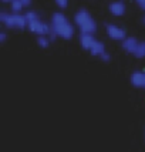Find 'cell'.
<instances>
[{"label": "cell", "instance_id": "cell-1", "mask_svg": "<svg viewBox=\"0 0 145 152\" xmlns=\"http://www.w3.org/2000/svg\"><path fill=\"white\" fill-rule=\"evenodd\" d=\"M50 24H51V31H54L60 39L70 40L74 36V26L66 17V14L60 13V12L54 13Z\"/></svg>", "mask_w": 145, "mask_h": 152}, {"label": "cell", "instance_id": "cell-2", "mask_svg": "<svg viewBox=\"0 0 145 152\" xmlns=\"http://www.w3.org/2000/svg\"><path fill=\"white\" fill-rule=\"evenodd\" d=\"M74 23L80 28L81 34H94L97 31V23L90 12L86 9H80L74 16Z\"/></svg>", "mask_w": 145, "mask_h": 152}, {"label": "cell", "instance_id": "cell-3", "mask_svg": "<svg viewBox=\"0 0 145 152\" xmlns=\"http://www.w3.org/2000/svg\"><path fill=\"white\" fill-rule=\"evenodd\" d=\"M0 21L7 27V28H24L27 27L26 16L21 13H7L1 12L0 13Z\"/></svg>", "mask_w": 145, "mask_h": 152}, {"label": "cell", "instance_id": "cell-4", "mask_svg": "<svg viewBox=\"0 0 145 152\" xmlns=\"http://www.w3.org/2000/svg\"><path fill=\"white\" fill-rule=\"evenodd\" d=\"M27 28L31 31V33L37 34V36H48L51 33V24H47L43 20H36L27 24Z\"/></svg>", "mask_w": 145, "mask_h": 152}, {"label": "cell", "instance_id": "cell-5", "mask_svg": "<svg viewBox=\"0 0 145 152\" xmlns=\"http://www.w3.org/2000/svg\"><path fill=\"white\" fill-rule=\"evenodd\" d=\"M105 31H107V36L110 37L111 40H117V41H124L127 39V33L125 30L122 27L117 26V24H107L105 26Z\"/></svg>", "mask_w": 145, "mask_h": 152}, {"label": "cell", "instance_id": "cell-6", "mask_svg": "<svg viewBox=\"0 0 145 152\" xmlns=\"http://www.w3.org/2000/svg\"><path fill=\"white\" fill-rule=\"evenodd\" d=\"M108 10H110V13L112 16H115V17H119V16H124L125 14V4H124V1H121V0H117V1H112L110 3V6H108Z\"/></svg>", "mask_w": 145, "mask_h": 152}, {"label": "cell", "instance_id": "cell-7", "mask_svg": "<svg viewBox=\"0 0 145 152\" xmlns=\"http://www.w3.org/2000/svg\"><path fill=\"white\" fill-rule=\"evenodd\" d=\"M131 84L137 88L145 90V71H135L131 74Z\"/></svg>", "mask_w": 145, "mask_h": 152}, {"label": "cell", "instance_id": "cell-8", "mask_svg": "<svg viewBox=\"0 0 145 152\" xmlns=\"http://www.w3.org/2000/svg\"><path fill=\"white\" fill-rule=\"evenodd\" d=\"M139 41L135 37H127L124 41H122V48L125 50L127 53H131L134 54L135 53V50H137V47H138Z\"/></svg>", "mask_w": 145, "mask_h": 152}, {"label": "cell", "instance_id": "cell-9", "mask_svg": "<svg viewBox=\"0 0 145 152\" xmlns=\"http://www.w3.org/2000/svg\"><path fill=\"white\" fill-rule=\"evenodd\" d=\"M95 41H97V40L94 39V34H81V36H80V44H81V47H83L84 50H88V51H90Z\"/></svg>", "mask_w": 145, "mask_h": 152}, {"label": "cell", "instance_id": "cell-10", "mask_svg": "<svg viewBox=\"0 0 145 152\" xmlns=\"http://www.w3.org/2000/svg\"><path fill=\"white\" fill-rule=\"evenodd\" d=\"M90 53H91V56H97V57H101L103 54L105 53V47H104V44L101 43V41H95L94 43V46L91 47V50H90Z\"/></svg>", "mask_w": 145, "mask_h": 152}, {"label": "cell", "instance_id": "cell-11", "mask_svg": "<svg viewBox=\"0 0 145 152\" xmlns=\"http://www.w3.org/2000/svg\"><path fill=\"white\" fill-rule=\"evenodd\" d=\"M24 4L21 3V0H13L10 3V9H12V13H21Z\"/></svg>", "mask_w": 145, "mask_h": 152}, {"label": "cell", "instance_id": "cell-12", "mask_svg": "<svg viewBox=\"0 0 145 152\" xmlns=\"http://www.w3.org/2000/svg\"><path fill=\"white\" fill-rule=\"evenodd\" d=\"M134 56H135L137 58H144L145 57V41H139V44H138V47H137Z\"/></svg>", "mask_w": 145, "mask_h": 152}, {"label": "cell", "instance_id": "cell-13", "mask_svg": "<svg viewBox=\"0 0 145 152\" xmlns=\"http://www.w3.org/2000/svg\"><path fill=\"white\" fill-rule=\"evenodd\" d=\"M50 37L48 36H39V39H37V44L40 47H43V48H47V47L50 46Z\"/></svg>", "mask_w": 145, "mask_h": 152}, {"label": "cell", "instance_id": "cell-14", "mask_svg": "<svg viewBox=\"0 0 145 152\" xmlns=\"http://www.w3.org/2000/svg\"><path fill=\"white\" fill-rule=\"evenodd\" d=\"M26 20H27V24L29 23H31V21H36V20H39L40 19V16H39V13L37 12H33V10H30V12H27L26 14Z\"/></svg>", "mask_w": 145, "mask_h": 152}, {"label": "cell", "instance_id": "cell-15", "mask_svg": "<svg viewBox=\"0 0 145 152\" xmlns=\"http://www.w3.org/2000/svg\"><path fill=\"white\" fill-rule=\"evenodd\" d=\"M56 1V4L60 7V9H66L68 6V0H54Z\"/></svg>", "mask_w": 145, "mask_h": 152}, {"label": "cell", "instance_id": "cell-16", "mask_svg": "<svg viewBox=\"0 0 145 152\" xmlns=\"http://www.w3.org/2000/svg\"><path fill=\"white\" fill-rule=\"evenodd\" d=\"M137 1V4H138L142 10H145V0H135Z\"/></svg>", "mask_w": 145, "mask_h": 152}, {"label": "cell", "instance_id": "cell-17", "mask_svg": "<svg viewBox=\"0 0 145 152\" xmlns=\"http://www.w3.org/2000/svg\"><path fill=\"white\" fill-rule=\"evenodd\" d=\"M101 60H103V61H110V54L105 51V53L101 56Z\"/></svg>", "mask_w": 145, "mask_h": 152}, {"label": "cell", "instance_id": "cell-18", "mask_svg": "<svg viewBox=\"0 0 145 152\" xmlns=\"http://www.w3.org/2000/svg\"><path fill=\"white\" fill-rule=\"evenodd\" d=\"M6 39H7L6 33H4V31H1V33H0V41H1V43H4V41H6Z\"/></svg>", "mask_w": 145, "mask_h": 152}, {"label": "cell", "instance_id": "cell-19", "mask_svg": "<svg viewBox=\"0 0 145 152\" xmlns=\"http://www.w3.org/2000/svg\"><path fill=\"white\" fill-rule=\"evenodd\" d=\"M21 3L24 4V7H29L31 4V0H21Z\"/></svg>", "mask_w": 145, "mask_h": 152}, {"label": "cell", "instance_id": "cell-20", "mask_svg": "<svg viewBox=\"0 0 145 152\" xmlns=\"http://www.w3.org/2000/svg\"><path fill=\"white\" fill-rule=\"evenodd\" d=\"M1 1H3V3H12L13 0H1Z\"/></svg>", "mask_w": 145, "mask_h": 152}, {"label": "cell", "instance_id": "cell-21", "mask_svg": "<svg viewBox=\"0 0 145 152\" xmlns=\"http://www.w3.org/2000/svg\"><path fill=\"white\" fill-rule=\"evenodd\" d=\"M142 21H144V23H145V16H144V19H142Z\"/></svg>", "mask_w": 145, "mask_h": 152}]
</instances>
